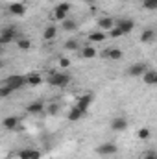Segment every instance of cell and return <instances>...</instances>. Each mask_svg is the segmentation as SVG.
Returning a JSON list of instances; mask_svg holds the SVG:
<instances>
[{"mask_svg": "<svg viewBox=\"0 0 157 159\" xmlns=\"http://www.w3.org/2000/svg\"><path fill=\"white\" fill-rule=\"evenodd\" d=\"M17 37H19L17 28H15V26H7V28H4L2 34H0V43H2V44H7V43H11V41H17Z\"/></svg>", "mask_w": 157, "mask_h": 159, "instance_id": "6da1fadb", "label": "cell"}, {"mask_svg": "<svg viewBox=\"0 0 157 159\" xmlns=\"http://www.w3.org/2000/svg\"><path fill=\"white\" fill-rule=\"evenodd\" d=\"M50 85H54V87H65V85H69V81H70V76L69 74H52L50 78L46 80Z\"/></svg>", "mask_w": 157, "mask_h": 159, "instance_id": "7a4b0ae2", "label": "cell"}, {"mask_svg": "<svg viewBox=\"0 0 157 159\" xmlns=\"http://www.w3.org/2000/svg\"><path fill=\"white\" fill-rule=\"evenodd\" d=\"M6 85H9L13 91H17V89H20V87L28 85V83H26V76H20V74H13V76H9V78L6 80Z\"/></svg>", "mask_w": 157, "mask_h": 159, "instance_id": "3957f363", "label": "cell"}, {"mask_svg": "<svg viewBox=\"0 0 157 159\" xmlns=\"http://www.w3.org/2000/svg\"><path fill=\"white\" fill-rule=\"evenodd\" d=\"M118 152V146L115 143H104V144H100L98 148H96V154L98 156H113V154H117Z\"/></svg>", "mask_w": 157, "mask_h": 159, "instance_id": "277c9868", "label": "cell"}, {"mask_svg": "<svg viewBox=\"0 0 157 159\" xmlns=\"http://www.w3.org/2000/svg\"><path fill=\"white\" fill-rule=\"evenodd\" d=\"M92 100H94V94H92V93H85V94H81L78 98V104H76V106H78L83 113H87V109L91 107Z\"/></svg>", "mask_w": 157, "mask_h": 159, "instance_id": "5b68a950", "label": "cell"}, {"mask_svg": "<svg viewBox=\"0 0 157 159\" xmlns=\"http://www.w3.org/2000/svg\"><path fill=\"white\" fill-rule=\"evenodd\" d=\"M148 72V67H146V63H135V65H131L129 69H128V74L129 76H144Z\"/></svg>", "mask_w": 157, "mask_h": 159, "instance_id": "8992f818", "label": "cell"}, {"mask_svg": "<svg viewBox=\"0 0 157 159\" xmlns=\"http://www.w3.org/2000/svg\"><path fill=\"white\" fill-rule=\"evenodd\" d=\"M115 26H117V20H113L111 17H102V19L98 20V28H100L102 32H111Z\"/></svg>", "mask_w": 157, "mask_h": 159, "instance_id": "52a82bcc", "label": "cell"}, {"mask_svg": "<svg viewBox=\"0 0 157 159\" xmlns=\"http://www.w3.org/2000/svg\"><path fill=\"white\" fill-rule=\"evenodd\" d=\"M117 26L124 32V34H129V32H133V28H135V22L131 20V19H118L117 20Z\"/></svg>", "mask_w": 157, "mask_h": 159, "instance_id": "ba28073f", "label": "cell"}, {"mask_svg": "<svg viewBox=\"0 0 157 159\" xmlns=\"http://www.w3.org/2000/svg\"><path fill=\"white\" fill-rule=\"evenodd\" d=\"M126 128H128V120L124 117H115L111 120V129L113 131H124Z\"/></svg>", "mask_w": 157, "mask_h": 159, "instance_id": "9c48e42d", "label": "cell"}, {"mask_svg": "<svg viewBox=\"0 0 157 159\" xmlns=\"http://www.w3.org/2000/svg\"><path fill=\"white\" fill-rule=\"evenodd\" d=\"M9 13L15 15V17H22V15L26 13V7H24V4H20V2H13V4L9 6Z\"/></svg>", "mask_w": 157, "mask_h": 159, "instance_id": "30bf717a", "label": "cell"}, {"mask_svg": "<svg viewBox=\"0 0 157 159\" xmlns=\"http://www.w3.org/2000/svg\"><path fill=\"white\" fill-rule=\"evenodd\" d=\"M26 111H28L30 115H39V113L44 111V104H43V102H32V104H28Z\"/></svg>", "mask_w": 157, "mask_h": 159, "instance_id": "8fae6325", "label": "cell"}, {"mask_svg": "<svg viewBox=\"0 0 157 159\" xmlns=\"http://www.w3.org/2000/svg\"><path fill=\"white\" fill-rule=\"evenodd\" d=\"M104 57H107V59H122V50L120 48H107V50H104Z\"/></svg>", "mask_w": 157, "mask_h": 159, "instance_id": "7c38bea8", "label": "cell"}, {"mask_svg": "<svg viewBox=\"0 0 157 159\" xmlns=\"http://www.w3.org/2000/svg\"><path fill=\"white\" fill-rule=\"evenodd\" d=\"M19 122H20L19 117H6L2 124H4V128H6V129H15V128L19 126Z\"/></svg>", "mask_w": 157, "mask_h": 159, "instance_id": "4fadbf2b", "label": "cell"}, {"mask_svg": "<svg viewBox=\"0 0 157 159\" xmlns=\"http://www.w3.org/2000/svg\"><path fill=\"white\" fill-rule=\"evenodd\" d=\"M56 35H57V28H56V26H46L44 32H43V39L44 41L56 39Z\"/></svg>", "mask_w": 157, "mask_h": 159, "instance_id": "5bb4252c", "label": "cell"}, {"mask_svg": "<svg viewBox=\"0 0 157 159\" xmlns=\"http://www.w3.org/2000/svg\"><path fill=\"white\" fill-rule=\"evenodd\" d=\"M83 115H85V113H83V111L79 109L78 106H74V107H72V109L69 111V120H72V122H76V120H79L81 117H83Z\"/></svg>", "mask_w": 157, "mask_h": 159, "instance_id": "9a60e30c", "label": "cell"}, {"mask_svg": "<svg viewBox=\"0 0 157 159\" xmlns=\"http://www.w3.org/2000/svg\"><path fill=\"white\" fill-rule=\"evenodd\" d=\"M15 43H17V46H19L20 50H30V48H32V41L26 39V37H22V35H19Z\"/></svg>", "mask_w": 157, "mask_h": 159, "instance_id": "2e32d148", "label": "cell"}, {"mask_svg": "<svg viewBox=\"0 0 157 159\" xmlns=\"http://www.w3.org/2000/svg\"><path fill=\"white\" fill-rule=\"evenodd\" d=\"M142 80H144L146 85H155L157 83V72L155 70H148V72L142 76Z\"/></svg>", "mask_w": 157, "mask_h": 159, "instance_id": "e0dca14e", "label": "cell"}, {"mask_svg": "<svg viewBox=\"0 0 157 159\" xmlns=\"http://www.w3.org/2000/svg\"><path fill=\"white\" fill-rule=\"evenodd\" d=\"M41 81H43V76L37 74V72H32V74L26 76V83H28V85H39Z\"/></svg>", "mask_w": 157, "mask_h": 159, "instance_id": "ac0fdd59", "label": "cell"}, {"mask_svg": "<svg viewBox=\"0 0 157 159\" xmlns=\"http://www.w3.org/2000/svg\"><path fill=\"white\" fill-rule=\"evenodd\" d=\"M105 32H102V30H98V32H92L91 35H89V39L92 41V43H104L105 41Z\"/></svg>", "mask_w": 157, "mask_h": 159, "instance_id": "d6986e66", "label": "cell"}, {"mask_svg": "<svg viewBox=\"0 0 157 159\" xmlns=\"http://www.w3.org/2000/svg\"><path fill=\"white\" fill-rule=\"evenodd\" d=\"M94 56H96V48H92V46H83V48H81V57L91 59V57H94Z\"/></svg>", "mask_w": 157, "mask_h": 159, "instance_id": "ffe728a7", "label": "cell"}, {"mask_svg": "<svg viewBox=\"0 0 157 159\" xmlns=\"http://www.w3.org/2000/svg\"><path fill=\"white\" fill-rule=\"evenodd\" d=\"M154 37H155V32L154 30H144L142 35H141V41L142 43H150V41H154Z\"/></svg>", "mask_w": 157, "mask_h": 159, "instance_id": "44dd1931", "label": "cell"}, {"mask_svg": "<svg viewBox=\"0 0 157 159\" xmlns=\"http://www.w3.org/2000/svg\"><path fill=\"white\" fill-rule=\"evenodd\" d=\"M142 7L148 9V11H154V9H157V0H144L142 2Z\"/></svg>", "mask_w": 157, "mask_h": 159, "instance_id": "7402d4cb", "label": "cell"}, {"mask_svg": "<svg viewBox=\"0 0 157 159\" xmlns=\"http://www.w3.org/2000/svg\"><path fill=\"white\" fill-rule=\"evenodd\" d=\"M78 28V24L74 22V20H63V30H67V32H74Z\"/></svg>", "mask_w": 157, "mask_h": 159, "instance_id": "603a6c76", "label": "cell"}, {"mask_svg": "<svg viewBox=\"0 0 157 159\" xmlns=\"http://www.w3.org/2000/svg\"><path fill=\"white\" fill-rule=\"evenodd\" d=\"M65 48L67 50H79V43L76 39H69L65 43Z\"/></svg>", "mask_w": 157, "mask_h": 159, "instance_id": "cb8c5ba5", "label": "cell"}, {"mask_svg": "<svg viewBox=\"0 0 157 159\" xmlns=\"http://www.w3.org/2000/svg\"><path fill=\"white\" fill-rule=\"evenodd\" d=\"M11 93H13V89H11L9 85H2V87H0V96H4V98H7V96H9Z\"/></svg>", "mask_w": 157, "mask_h": 159, "instance_id": "d4e9b609", "label": "cell"}, {"mask_svg": "<svg viewBox=\"0 0 157 159\" xmlns=\"http://www.w3.org/2000/svg\"><path fill=\"white\" fill-rule=\"evenodd\" d=\"M122 35H126V34H124V32H122L118 26H115V28L109 32V37H115V39H117V37H122Z\"/></svg>", "mask_w": 157, "mask_h": 159, "instance_id": "484cf974", "label": "cell"}, {"mask_svg": "<svg viewBox=\"0 0 157 159\" xmlns=\"http://www.w3.org/2000/svg\"><path fill=\"white\" fill-rule=\"evenodd\" d=\"M54 17H56L57 20H67V13L61 11V9H57V7H56V11H54Z\"/></svg>", "mask_w": 157, "mask_h": 159, "instance_id": "4316f807", "label": "cell"}, {"mask_svg": "<svg viewBox=\"0 0 157 159\" xmlns=\"http://www.w3.org/2000/svg\"><path fill=\"white\" fill-rule=\"evenodd\" d=\"M148 137H150V129H148V128L139 129V139H142V141H144V139H148Z\"/></svg>", "mask_w": 157, "mask_h": 159, "instance_id": "83f0119b", "label": "cell"}, {"mask_svg": "<svg viewBox=\"0 0 157 159\" xmlns=\"http://www.w3.org/2000/svg\"><path fill=\"white\" fill-rule=\"evenodd\" d=\"M19 157H20V159H32V150H30V148L22 150V152L19 154Z\"/></svg>", "mask_w": 157, "mask_h": 159, "instance_id": "f1b7e54d", "label": "cell"}, {"mask_svg": "<svg viewBox=\"0 0 157 159\" xmlns=\"http://www.w3.org/2000/svg\"><path fill=\"white\" fill-rule=\"evenodd\" d=\"M57 9H61V11L69 13V11H70V4H69V2H61V4L57 6Z\"/></svg>", "mask_w": 157, "mask_h": 159, "instance_id": "f546056e", "label": "cell"}, {"mask_svg": "<svg viewBox=\"0 0 157 159\" xmlns=\"http://www.w3.org/2000/svg\"><path fill=\"white\" fill-rule=\"evenodd\" d=\"M59 67H63V69H67V67H70V61H69L67 57H59Z\"/></svg>", "mask_w": 157, "mask_h": 159, "instance_id": "4dcf8cb0", "label": "cell"}, {"mask_svg": "<svg viewBox=\"0 0 157 159\" xmlns=\"http://www.w3.org/2000/svg\"><path fill=\"white\" fill-rule=\"evenodd\" d=\"M144 159H157V154H155V152H146Z\"/></svg>", "mask_w": 157, "mask_h": 159, "instance_id": "1f68e13d", "label": "cell"}, {"mask_svg": "<svg viewBox=\"0 0 157 159\" xmlns=\"http://www.w3.org/2000/svg\"><path fill=\"white\" fill-rule=\"evenodd\" d=\"M32 159H41V152L39 150H32Z\"/></svg>", "mask_w": 157, "mask_h": 159, "instance_id": "d6a6232c", "label": "cell"}, {"mask_svg": "<svg viewBox=\"0 0 157 159\" xmlns=\"http://www.w3.org/2000/svg\"><path fill=\"white\" fill-rule=\"evenodd\" d=\"M56 111H57V106H50V113H52V115H54V113H56Z\"/></svg>", "mask_w": 157, "mask_h": 159, "instance_id": "836d02e7", "label": "cell"}, {"mask_svg": "<svg viewBox=\"0 0 157 159\" xmlns=\"http://www.w3.org/2000/svg\"><path fill=\"white\" fill-rule=\"evenodd\" d=\"M85 2H87V4H91V6H92V4H94V2H96V0H85Z\"/></svg>", "mask_w": 157, "mask_h": 159, "instance_id": "e575fe53", "label": "cell"}, {"mask_svg": "<svg viewBox=\"0 0 157 159\" xmlns=\"http://www.w3.org/2000/svg\"><path fill=\"white\" fill-rule=\"evenodd\" d=\"M50 2H54V0H50Z\"/></svg>", "mask_w": 157, "mask_h": 159, "instance_id": "d590c367", "label": "cell"}]
</instances>
